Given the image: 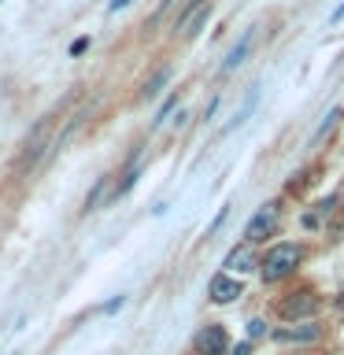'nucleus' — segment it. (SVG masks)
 <instances>
[{
    "instance_id": "1",
    "label": "nucleus",
    "mask_w": 344,
    "mask_h": 355,
    "mask_svg": "<svg viewBox=\"0 0 344 355\" xmlns=\"http://www.w3.org/2000/svg\"><path fill=\"white\" fill-rule=\"evenodd\" d=\"M300 263H304V244L282 241V244H274V248L263 255L259 277H263L266 285H277V282H285V277H293L300 270Z\"/></svg>"
},
{
    "instance_id": "2",
    "label": "nucleus",
    "mask_w": 344,
    "mask_h": 355,
    "mask_svg": "<svg viewBox=\"0 0 344 355\" xmlns=\"http://www.w3.org/2000/svg\"><path fill=\"white\" fill-rule=\"evenodd\" d=\"M277 230H282V204H277V200H266V204L248 218V226H244V241L248 244L274 241Z\"/></svg>"
},
{
    "instance_id": "3",
    "label": "nucleus",
    "mask_w": 344,
    "mask_h": 355,
    "mask_svg": "<svg viewBox=\"0 0 344 355\" xmlns=\"http://www.w3.org/2000/svg\"><path fill=\"white\" fill-rule=\"evenodd\" d=\"M318 311V293L315 288H293L289 296L277 300V318L282 322H311Z\"/></svg>"
},
{
    "instance_id": "4",
    "label": "nucleus",
    "mask_w": 344,
    "mask_h": 355,
    "mask_svg": "<svg viewBox=\"0 0 344 355\" xmlns=\"http://www.w3.org/2000/svg\"><path fill=\"white\" fill-rule=\"evenodd\" d=\"M193 352H196V355H226V352H230V333H226V326H218V322L200 326L196 337H193Z\"/></svg>"
},
{
    "instance_id": "5",
    "label": "nucleus",
    "mask_w": 344,
    "mask_h": 355,
    "mask_svg": "<svg viewBox=\"0 0 344 355\" xmlns=\"http://www.w3.org/2000/svg\"><path fill=\"white\" fill-rule=\"evenodd\" d=\"M259 263H263V255L255 252V244H237V248H230V255H226V274H233V277H241V274H255L259 270Z\"/></svg>"
},
{
    "instance_id": "6",
    "label": "nucleus",
    "mask_w": 344,
    "mask_h": 355,
    "mask_svg": "<svg viewBox=\"0 0 344 355\" xmlns=\"http://www.w3.org/2000/svg\"><path fill=\"white\" fill-rule=\"evenodd\" d=\"M241 296H244V285L233 274H226V270L207 282V300L211 304H233V300H241Z\"/></svg>"
},
{
    "instance_id": "7",
    "label": "nucleus",
    "mask_w": 344,
    "mask_h": 355,
    "mask_svg": "<svg viewBox=\"0 0 344 355\" xmlns=\"http://www.w3.org/2000/svg\"><path fill=\"white\" fill-rule=\"evenodd\" d=\"M270 337L277 344H311L322 337V326L318 322H296V326H282V329H270Z\"/></svg>"
},
{
    "instance_id": "8",
    "label": "nucleus",
    "mask_w": 344,
    "mask_h": 355,
    "mask_svg": "<svg viewBox=\"0 0 344 355\" xmlns=\"http://www.w3.org/2000/svg\"><path fill=\"white\" fill-rule=\"evenodd\" d=\"M207 15H211V4H207V0H193V4L185 8V15L178 19V33H182V37H196L200 26L207 22Z\"/></svg>"
},
{
    "instance_id": "9",
    "label": "nucleus",
    "mask_w": 344,
    "mask_h": 355,
    "mask_svg": "<svg viewBox=\"0 0 344 355\" xmlns=\"http://www.w3.org/2000/svg\"><path fill=\"white\" fill-rule=\"evenodd\" d=\"M252 44H255V30H248V33H244V37H241V41L226 52V60H222V74H233V71H237V67H241L244 60H248Z\"/></svg>"
},
{
    "instance_id": "10",
    "label": "nucleus",
    "mask_w": 344,
    "mask_h": 355,
    "mask_svg": "<svg viewBox=\"0 0 344 355\" xmlns=\"http://www.w3.org/2000/svg\"><path fill=\"white\" fill-rule=\"evenodd\" d=\"M44 133H49V122H37L33 137H26V152L19 155V171H26V166L37 163V155H41V148H44Z\"/></svg>"
},
{
    "instance_id": "11",
    "label": "nucleus",
    "mask_w": 344,
    "mask_h": 355,
    "mask_svg": "<svg viewBox=\"0 0 344 355\" xmlns=\"http://www.w3.org/2000/svg\"><path fill=\"white\" fill-rule=\"evenodd\" d=\"M255 104H259V85H252V93L244 96V104H241L237 111H233V119L226 122V126H222V133H233V130H237L241 122H244V119H248L252 111H255Z\"/></svg>"
},
{
    "instance_id": "12",
    "label": "nucleus",
    "mask_w": 344,
    "mask_h": 355,
    "mask_svg": "<svg viewBox=\"0 0 344 355\" xmlns=\"http://www.w3.org/2000/svg\"><path fill=\"white\" fill-rule=\"evenodd\" d=\"M111 196H115V185H111V178H96L93 193L85 196V211H96L100 204H108Z\"/></svg>"
},
{
    "instance_id": "13",
    "label": "nucleus",
    "mask_w": 344,
    "mask_h": 355,
    "mask_svg": "<svg viewBox=\"0 0 344 355\" xmlns=\"http://www.w3.org/2000/svg\"><path fill=\"white\" fill-rule=\"evenodd\" d=\"M171 82V67H160V71H155L148 82H144V89H141V100H155L163 93V85Z\"/></svg>"
},
{
    "instance_id": "14",
    "label": "nucleus",
    "mask_w": 344,
    "mask_h": 355,
    "mask_svg": "<svg viewBox=\"0 0 344 355\" xmlns=\"http://www.w3.org/2000/svg\"><path fill=\"white\" fill-rule=\"evenodd\" d=\"M137 178H141V166H130V171H126V174H122V182L115 185V196H126V193H130V189H133V185H137Z\"/></svg>"
},
{
    "instance_id": "15",
    "label": "nucleus",
    "mask_w": 344,
    "mask_h": 355,
    "mask_svg": "<svg viewBox=\"0 0 344 355\" xmlns=\"http://www.w3.org/2000/svg\"><path fill=\"white\" fill-rule=\"evenodd\" d=\"M266 333H270V329H266V322L263 318H248V326H244V340H259V337H266Z\"/></svg>"
},
{
    "instance_id": "16",
    "label": "nucleus",
    "mask_w": 344,
    "mask_h": 355,
    "mask_svg": "<svg viewBox=\"0 0 344 355\" xmlns=\"http://www.w3.org/2000/svg\"><path fill=\"white\" fill-rule=\"evenodd\" d=\"M337 119H341V107H333V111H329V115H326V119H322V126L315 130V141H322V137H326V133L333 130V122H337Z\"/></svg>"
},
{
    "instance_id": "17",
    "label": "nucleus",
    "mask_w": 344,
    "mask_h": 355,
    "mask_svg": "<svg viewBox=\"0 0 344 355\" xmlns=\"http://www.w3.org/2000/svg\"><path fill=\"white\" fill-rule=\"evenodd\" d=\"M174 104H178V96H166V104L155 111V126H163V119H171V111H174Z\"/></svg>"
},
{
    "instance_id": "18",
    "label": "nucleus",
    "mask_w": 344,
    "mask_h": 355,
    "mask_svg": "<svg viewBox=\"0 0 344 355\" xmlns=\"http://www.w3.org/2000/svg\"><path fill=\"white\" fill-rule=\"evenodd\" d=\"M226 218H230V207H222L218 215H215V222H211V226H207V237H215V233H218L222 226H226Z\"/></svg>"
},
{
    "instance_id": "19",
    "label": "nucleus",
    "mask_w": 344,
    "mask_h": 355,
    "mask_svg": "<svg viewBox=\"0 0 344 355\" xmlns=\"http://www.w3.org/2000/svg\"><path fill=\"white\" fill-rule=\"evenodd\" d=\"M122 304H126V296H115V300H108V304H104V315H115V311H119Z\"/></svg>"
},
{
    "instance_id": "20",
    "label": "nucleus",
    "mask_w": 344,
    "mask_h": 355,
    "mask_svg": "<svg viewBox=\"0 0 344 355\" xmlns=\"http://www.w3.org/2000/svg\"><path fill=\"white\" fill-rule=\"evenodd\" d=\"M89 49V37H78V41H71V55H82Z\"/></svg>"
},
{
    "instance_id": "21",
    "label": "nucleus",
    "mask_w": 344,
    "mask_h": 355,
    "mask_svg": "<svg viewBox=\"0 0 344 355\" xmlns=\"http://www.w3.org/2000/svg\"><path fill=\"white\" fill-rule=\"evenodd\" d=\"M304 226H307V230L318 226V211H307V215H304Z\"/></svg>"
},
{
    "instance_id": "22",
    "label": "nucleus",
    "mask_w": 344,
    "mask_h": 355,
    "mask_svg": "<svg viewBox=\"0 0 344 355\" xmlns=\"http://www.w3.org/2000/svg\"><path fill=\"white\" fill-rule=\"evenodd\" d=\"M248 352H252V340H241L237 348H233V355H248Z\"/></svg>"
},
{
    "instance_id": "23",
    "label": "nucleus",
    "mask_w": 344,
    "mask_h": 355,
    "mask_svg": "<svg viewBox=\"0 0 344 355\" xmlns=\"http://www.w3.org/2000/svg\"><path fill=\"white\" fill-rule=\"evenodd\" d=\"M130 0H108V11H119V8H126Z\"/></svg>"
},
{
    "instance_id": "24",
    "label": "nucleus",
    "mask_w": 344,
    "mask_h": 355,
    "mask_svg": "<svg viewBox=\"0 0 344 355\" xmlns=\"http://www.w3.org/2000/svg\"><path fill=\"white\" fill-rule=\"evenodd\" d=\"M341 19H344V4H341V8H337V11H333V15H329V22H341Z\"/></svg>"
}]
</instances>
